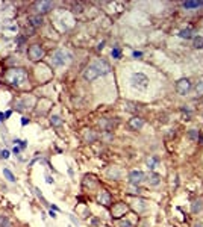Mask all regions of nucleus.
<instances>
[{
  "label": "nucleus",
  "mask_w": 203,
  "mask_h": 227,
  "mask_svg": "<svg viewBox=\"0 0 203 227\" xmlns=\"http://www.w3.org/2000/svg\"><path fill=\"white\" fill-rule=\"evenodd\" d=\"M111 73V65L108 64L106 61H103V59H97L96 62L93 64H90L84 71V77L85 80H94V79L100 77V76H105V74H108Z\"/></svg>",
  "instance_id": "1"
},
{
  "label": "nucleus",
  "mask_w": 203,
  "mask_h": 227,
  "mask_svg": "<svg viewBox=\"0 0 203 227\" xmlns=\"http://www.w3.org/2000/svg\"><path fill=\"white\" fill-rule=\"evenodd\" d=\"M27 80V73L25 68H11L5 73V82L14 88L21 87Z\"/></svg>",
  "instance_id": "2"
},
{
  "label": "nucleus",
  "mask_w": 203,
  "mask_h": 227,
  "mask_svg": "<svg viewBox=\"0 0 203 227\" xmlns=\"http://www.w3.org/2000/svg\"><path fill=\"white\" fill-rule=\"evenodd\" d=\"M130 83H132V87L144 89V88H147L149 77H147L145 74H143V73H134V74L130 76Z\"/></svg>",
  "instance_id": "3"
},
{
  "label": "nucleus",
  "mask_w": 203,
  "mask_h": 227,
  "mask_svg": "<svg viewBox=\"0 0 203 227\" xmlns=\"http://www.w3.org/2000/svg\"><path fill=\"white\" fill-rule=\"evenodd\" d=\"M42 56H44V50H42L41 45L34 44V45H30V47H29V50H27V58H29L32 62L41 61Z\"/></svg>",
  "instance_id": "4"
},
{
  "label": "nucleus",
  "mask_w": 203,
  "mask_h": 227,
  "mask_svg": "<svg viewBox=\"0 0 203 227\" xmlns=\"http://www.w3.org/2000/svg\"><path fill=\"white\" fill-rule=\"evenodd\" d=\"M68 58H70V55L67 52H64V50H56V52L52 55V64L55 65V67H62V65H65V62L68 61Z\"/></svg>",
  "instance_id": "5"
},
{
  "label": "nucleus",
  "mask_w": 203,
  "mask_h": 227,
  "mask_svg": "<svg viewBox=\"0 0 203 227\" xmlns=\"http://www.w3.org/2000/svg\"><path fill=\"white\" fill-rule=\"evenodd\" d=\"M34 8H35V11H36L40 15H42V14L50 12L52 8H53V3H52V2H44V0H41V2H35Z\"/></svg>",
  "instance_id": "6"
},
{
  "label": "nucleus",
  "mask_w": 203,
  "mask_h": 227,
  "mask_svg": "<svg viewBox=\"0 0 203 227\" xmlns=\"http://www.w3.org/2000/svg\"><path fill=\"white\" fill-rule=\"evenodd\" d=\"M191 89V82L189 79H180L178 83H176V91L182 96H186V92H189Z\"/></svg>",
  "instance_id": "7"
},
{
  "label": "nucleus",
  "mask_w": 203,
  "mask_h": 227,
  "mask_svg": "<svg viewBox=\"0 0 203 227\" xmlns=\"http://www.w3.org/2000/svg\"><path fill=\"white\" fill-rule=\"evenodd\" d=\"M144 179H145V174H144L143 171H138V170L130 171V174H129V182L132 185H135V186H138L140 183H143Z\"/></svg>",
  "instance_id": "8"
},
{
  "label": "nucleus",
  "mask_w": 203,
  "mask_h": 227,
  "mask_svg": "<svg viewBox=\"0 0 203 227\" xmlns=\"http://www.w3.org/2000/svg\"><path fill=\"white\" fill-rule=\"evenodd\" d=\"M127 210V206L124 203H117V204H114V208H112V217L114 218H121L124 214H126Z\"/></svg>",
  "instance_id": "9"
},
{
  "label": "nucleus",
  "mask_w": 203,
  "mask_h": 227,
  "mask_svg": "<svg viewBox=\"0 0 203 227\" xmlns=\"http://www.w3.org/2000/svg\"><path fill=\"white\" fill-rule=\"evenodd\" d=\"M111 194L108 191H100L99 192V195H97V201L100 203V204H103V206H111Z\"/></svg>",
  "instance_id": "10"
},
{
  "label": "nucleus",
  "mask_w": 203,
  "mask_h": 227,
  "mask_svg": "<svg viewBox=\"0 0 203 227\" xmlns=\"http://www.w3.org/2000/svg\"><path fill=\"white\" fill-rule=\"evenodd\" d=\"M143 126H144V120L140 118V117H134L132 120H129V127L132 130H140Z\"/></svg>",
  "instance_id": "11"
},
{
  "label": "nucleus",
  "mask_w": 203,
  "mask_h": 227,
  "mask_svg": "<svg viewBox=\"0 0 203 227\" xmlns=\"http://www.w3.org/2000/svg\"><path fill=\"white\" fill-rule=\"evenodd\" d=\"M29 23H30L34 27H40L42 23H44V18H42V15L36 14V15H34V17L29 18Z\"/></svg>",
  "instance_id": "12"
},
{
  "label": "nucleus",
  "mask_w": 203,
  "mask_h": 227,
  "mask_svg": "<svg viewBox=\"0 0 203 227\" xmlns=\"http://www.w3.org/2000/svg\"><path fill=\"white\" fill-rule=\"evenodd\" d=\"M29 106H30V103H29V100L26 98V100H20V102L15 103V109H17L18 112H21V111H25V109H29Z\"/></svg>",
  "instance_id": "13"
},
{
  "label": "nucleus",
  "mask_w": 203,
  "mask_h": 227,
  "mask_svg": "<svg viewBox=\"0 0 203 227\" xmlns=\"http://www.w3.org/2000/svg\"><path fill=\"white\" fill-rule=\"evenodd\" d=\"M179 36L184 38V40H191V38H193V29H191V27L182 29V30L179 32Z\"/></svg>",
  "instance_id": "14"
},
{
  "label": "nucleus",
  "mask_w": 203,
  "mask_h": 227,
  "mask_svg": "<svg viewBox=\"0 0 203 227\" xmlns=\"http://www.w3.org/2000/svg\"><path fill=\"white\" fill-rule=\"evenodd\" d=\"M182 6L185 9H194L199 8V6H203V2H184Z\"/></svg>",
  "instance_id": "15"
},
{
  "label": "nucleus",
  "mask_w": 203,
  "mask_h": 227,
  "mask_svg": "<svg viewBox=\"0 0 203 227\" xmlns=\"http://www.w3.org/2000/svg\"><path fill=\"white\" fill-rule=\"evenodd\" d=\"M202 209H203V201H202V200L193 201V206H191V210H193V214H199V212H200Z\"/></svg>",
  "instance_id": "16"
},
{
  "label": "nucleus",
  "mask_w": 203,
  "mask_h": 227,
  "mask_svg": "<svg viewBox=\"0 0 203 227\" xmlns=\"http://www.w3.org/2000/svg\"><path fill=\"white\" fill-rule=\"evenodd\" d=\"M96 140H97V135H96V132L94 130H86L85 132V141H86V142L91 144V142H94Z\"/></svg>",
  "instance_id": "17"
},
{
  "label": "nucleus",
  "mask_w": 203,
  "mask_h": 227,
  "mask_svg": "<svg viewBox=\"0 0 203 227\" xmlns=\"http://www.w3.org/2000/svg\"><path fill=\"white\" fill-rule=\"evenodd\" d=\"M62 118H61L59 115H52L50 118V124L53 126V127H59V126H62Z\"/></svg>",
  "instance_id": "18"
},
{
  "label": "nucleus",
  "mask_w": 203,
  "mask_h": 227,
  "mask_svg": "<svg viewBox=\"0 0 203 227\" xmlns=\"http://www.w3.org/2000/svg\"><path fill=\"white\" fill-rule=\"evenodd\" d=\"M147 179H149L147 182H149L150 185H155V186H156V185H159V180H161V177H159L158 174H155V173L149 174V177H147Z\"/></svg>",
  "instance_id": "19"
},
{
  "label": "nucleus",
  "mask_w": 203,
  "mask_h": 227,
  "mask_svg": "<svg viewBox=\"0 0 203 227\" xmlns=\"http://www.w3.org/2000/svg\"><path fill=\"white\" fill-rule=\"evenodd\" d=\"M188 138L191 141H199L200 140V133H199V130H195V129H191V130L188 132Z\"/></svg>",
  "instance_id": "20"
},
{
  "label": "nucleus",
  "mask_w": 203,
  "mask_h": 227,
  "mask_svg": "<svg viewBox=\"0 0 203 227\" xmlns=\"http://www.w3.org/2000/svg\"><path fill=\"white\" fill-rule=\"evenodd\" d=\"M193 43H194V47H195V49H203V36H200V35L194 36Z\"/></svg>",
  "instance_id": "21"
},
{
  "label": "nucleus",
  "mask_w": 203,
  "mask_h": 227,
  "mask_svg": "<svg viewBox=\"0 0 203 227\" xmlns=\"http://www.w3.org/2000/svg\"><path fill=\"white\" fill-rule=\"evenodd\" d=\"M3 176L6 177V180H9V182H15V176L11 173V170H8V168H3Z\"/></svg>",
  "instance_id": "22"
},
{
  "label": "nucleus",
  "mask_w": 203,
  "mask_h": 227,
  "mask_svg": "<svg viewBox=\"0 0 203 227\" xmlns=\"http://www.w3.org/2000/svg\"><path fill=\"white\" fill-rule=\"evenodd\" d=\"M158 162H159V157H149V159H147V165H149V168H150V170H153V168H155V165H156V164H158Z\"/></svg>",
  "instance_id": "23"
},
{
  "label": "nucleus",
  "mask_w": 203,
  "mask_h": 227,
  "mask_svg": "<svg viewBox=\"0 0 203 227\" xmlns=\"http://www.w3.org/2000/svg\"><path fill=\"white\" fill-rule=\"evenodd\" d=\"M0 227H11V221L8 217H2L0 218Z\"/></svg>",
  "instance_id": "24"
},
{
  "label": "nucleus",
  "mask_w": 203,
  "mask_h": 227,
  "mask_svg": "<svg viewBox=\"0 0 203 227\" xmlns=\"http://www.w3.org/2000/svg\"><path fill=\"white\" fill-rule=\"evenodd\" d=\"M111 55H112L114 59H120V56H121V50H120L118 47H114L112 52H111Z\"/></svg>",
  "instance_id": "25"
},
{
  "label": "nucleus",
  "mask_w": 203,
  "mask_h": 227,
  "mask_svg": "<svg viewBox=\"0 0 203 227\" xmlns=\"http://www.w3.org/2000/svg\"><path fill=\"white\" fill-rule=\"evenodd\" d=\"M117 226L118 227H132V223H129V221H126V219H121V221L117 223Z\"/></svg>",
  "instance_id": "26"
},
{
  "label": "nucleus",
  "mask_w": 203,
  "mask_h": 227,
  "mask_svg": "<svg viewBox=\"0 0 203 227\" xmlns=\"http://www.w3.org/2000/svg\"><path fill=\"white\" fill-rule=\"evenodd\" d=\"M195 91H197V94H203V82H199L195 85Z\"/></svg>",
  "instance_id": "27"
},
{
  "label": "nucleus",
  "mask_w": 203,
  "mask_h": 227,
  "mask_svg": "<svg viewBox=\"0 0 203 227\" xmlns=\"http://www.w3.org/2000/svg\"><path fill=\"white\" fill-rule=\"evenodd\" d=\"M0 157H2V159H8V157H9V151H8V150H2V151H0Z\"/></svg>",
  "instance_id": "28"
},
{
  "label": "nucleus",
  "mask_w": 203,
  "mask_h": 227,
  "mask_svg": "<svg viewBox=\"0 0 203 227\" xmlns=\"http://www.w3.org/2000/svg\"><path fill=\"white\" fill-rule=\"evenodd\" d=\"M132 56H134V58H141V56H143V53H141V52H134V53H132Z\"/></svg>",
  "instance_id": "29"
},
{
  "label": "nucleus",
  "mask_w": 203,
  "mask_h": 227,
  "mask_svg": "<svg viewBox=\"0 0 203 227\" xmlns=\"http://www.w3.org/2000/svg\"><path fill=\"white\" fill-rule=\"evenodd\" d=\"M46 182L47 183H53V179H52L50 176H46Z\"/></svg>",
  "instance_id": "30"
},
{
  "label": "nucleus",
  "mask_w": 203,
  "mask_h": 227,
  "mask_svg": "<svg viewBox=\"0 0 203 227\" xmlns=\"http://www.w3.org/2000/svg\"><path fill=\"white\" fill-rule=\"evenodd\" d=\"M12 151H14L15 155H18V153H20V147H17V145H15V147H14V150H12Z\"/></svg>",
  "instance_id": "31"
},
{
  "label": "nucleus",
  "mask_w": 203,
  "mask_h": 227,
  "mask_svg": "<svg viewBox=\"0 0 203 227\" xmlns=\"http://www.w3.org/2000/svg\"><path fill=\"white\" fill-rule=\"evenodd\" d=\"M27 123H29V120H27V118H21V124H23V126H26Z\"/></svg>",
  "instance_id": "32"
},
{
  "label": "nucleus",
  "mask_w": 203,
  "mask_h": 227,
  "mask_svg": "<svg viewBox=\"0 0 203 227\" xmlns=\"http://www.w3.org/2000/svg\"><path fill=\"white\" fill-rule=\"evenodd\" d=\"M103 45H105V43H100L99 45H97V50H102V49H103Z\"/></svg>",
  "instance_id": "33"
},
{
  "label": "nucleus",
  "mask_w": 203,
  "mask_h": 227,
  "mask_svg": "<svg viewBox=\"0 0 203 227\" xmlns=\"http://www.w3.org/2000/svg\"><path fill=\"white\" fill-rule=\"evenodd\" d=\"M11 114H12V112H11V111H8V112L5 114V118H9V117H11Z\"/></svg>",
  "instance_id": "34"
},
{
  "label": "nucleus",
  "mask_w": 203,
  "mask_h": 227,
  "mask_svg": "<svg viewBox=\"0 0 203 227\" xmlns=\"http://www.w3.org/2000/svg\"><path fill=\"white\" fill-rule=\"evenodd\" d=\"M3 120H5V114H0V123L3 121Z\"/></svg>",
  "instance_id": "35"
},
{
  "label": "nucleus",
  "mask_w": 203,
  "mask_h": 227,
  "mask_svg": "<svg viewBox=\"0 0 203 227\" xmlns=\"http://www.w3.org/2000/svg\"><path fill=\"white\" fill-rule=\"evenodd\" d=\"M194 227H203V226H202V224H200V223H195V224H194Z\"/></svg>",
  "instance_id": "36"
}]
</instances>
